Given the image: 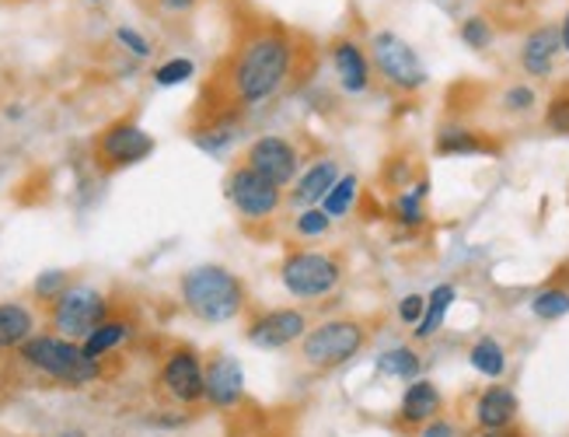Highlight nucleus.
Listing matches in <instances>:
<instances>
[{"mask_svg":"<svg viewBox=\"0 0 569 437\" xmlns=\"http://www.w3.org/2000/svg\"><path fill=\"white\" fill-rule=\"evenodd\" d=\"M559 36H562V50L569 53V11H566V18H562V26H559Z\"/></svg>","mask_w":569,"mask_h":437,"instance_id":"obj_40","label":"nucleus"},{"mask_svg":"<svg viewBox=\"0 0 569 437\" xmlns=\"http://www.w3.org/2000/svg\"><path fill=\"white\" fill-rule=\"evenodd\" d=\"M329 60H332V70H336L342 91L363 95L370 88V81H375V63H370V53L350 36H339L329 42Z\"/></svg>","mask_w":569,"mask_h":437,"instance_id":"obj_13","label":"nucleus"},{"mask_svg":"<svg viewBox=\"0 0 569 437\" xmlns=\"http://www.w3.org/2000/svg\"><path fill=\"white\" fill-rule=\"evenodd\" d=\"M244 165L256 168L262 179H269L273 186L287 189L290 182H297V168H301V155L297 148L287 140V137H277V133H266L259 140L249 143V151H244Z\"/></svg>","mask_w":569,"mask_h":437,"instance_id":"obj_11","label":"nucleus"},{"mask_svg":"<svg viewBox=\"0 0 569 437\" xmlns=\"http://www.w3.org/2000/svg\"><path fill=\"white\" fill-rule=\"evenodd\" d=\"M70 287V277L63 274V270H46V274H39V280H36V298L39 301H46V305H53L63 290Z\"/></svg>","mask_w":569,"mask_h":437,"instance_id":"obj_31","label":"nucleus"},{"mask_svg":"<svg viewBox=\"0 0 569 437\" xmlns=\"http://www.w3.org/2000/svg\"><path fill=\"white\" fill-rule=\"evenodd\" d=\"M517 413H521V403H517L513 388L510 385H489L476 396L472 420L479 430H510V427H517Z\"/></svg>","mask_w":569,"mask_h":437,"instance_id":"obj_15","label":"nucleus"},{"mask_svg":"<svg viewBox=\"0 0 569 437\" xmlns=\"http://www.w3.org/2000/svg\"><path fill=\"white\" fill-rule=\"evenodd\" d=\"M192 75H196L192 60H186V57H176V60H168V63H161V67L154 70V81H158L161 88H171V85H182V81H189Z\"/></svg>","mask_w":569,"mask_h":437,"instance_id":"obj_33","label":"nucleus"},{"mask_svg":"<svg viewBox=\"0 0 569 437\" xmlns=\"http://www.w3.org/2000/svg\"><path fill=\"white\" fill-rule=\"evenodd\" d=\"M91 4H98V0H91Z\"/></svg>","mask_w":569,"mask_h":437,"instance_id":"obj_42","label":"nucleus"},{"mask_svg":"<svg viewBox=\"0 0 569 437\" xmlns=\"http://www.w3.org/2000/svg\"><path fill=\"white\" fill-rule=\"evenodd\" d=\"M531 315L541 322H559L569 315V287H546V290H538V295L531 298Z\"/></svg>","mask_w":569,"mask_h":437,"instance_id":"obj_27","label":"nucleus"},{"mask_svg":"<svg viewBox=\"0 0 569 437\" xmlns=\"http://www.w3.org/2000/svg\"><path fill=\"white\" fill-rule=\"evenodd\" d=\"M535 102H538V99H535V88H531V85H513V88H507V95H503V106H507L510 112H528Z\"/></svg>","mask_w":569,"mask_h":437,"instance_id":"obj_35","label":"nucleus"},{"mask_svg":"<svg viewBox=\"0 0 569 437\" xmlns=\"http://www.w3.org/2000/svg\"><path fill=\"white\" fill-rule=\"evenodd\" d=\"M18 360L24 368H32L36 375L60 381L67 388H84L91 381L102 378V360L84 357V347L63 339L57 332H39L32 339H24L18 347Z\"/></svg>","mask_w":569,"mask_h":437,"instance_id":"obj_2","label":"nucleus"},{"mask_svg":"<svg viewBox=\"0 0 569 437\" xmlns=\"http://www.w3.org/2000/svg\"><path fill=\"white\" fill-rule=\"evenodd\" d=\"M57 437H84V430H60Z\"/></svg>","mask_w":569,"mask_h":437,"instance_id":"obj_41","label":"nucleus"},{"mask_svg":"<svg viewBox=\"0 0 569 437\" xmlns=\"http://www.w3.org/2000/svg\"><path fill=\"white\" fill-rule=\"evenodd\" d=\"M339 182V161L332 158H321L315 161L311 168H305L301 176H297L293 189H290V203L293 207H321V200L329 197V189Z\"/></svg>","mask_w":569,"mask_h":437,"instance_id":"obj_17","label":"nucleus"},{"mask_svg":"<svg viewBox=\"0 0 569 437\" xmlns=\"http://www.w3.org/2000/svg\"><path fill=\"white\" fill-rule=\"evenodd\" d=\"M179 290H182V305L196 319L210 326L238 319L244 305H249V290L224 266H196V270L182 277Z\"/></svg>","mask_w":569,"mask_h":437,"instance_id":"obj_3","label":"nucleus"},{"mask_svg":"<svg viewBox=\"0 0 569 437\" xmlns=\"http://www.w3.org/2000/svg\"><path fill=\"white\" fill-rule=\"evenodd\" d=\"M32 336H36V315L29 308L18 301L0 305V350H18Z\"/></svg>","mask_w":569,"mask_h":437,"instance_id":"obj_21","label":"nucleus"},{"mask_svg":"<svg viewBox=\"0 0 569 437\" xmlns=\"http://www.w3.org/2000/svg\"><path fill=\"white\" fill-rule=\"evenodd\" d=\"M500 148L486 133L468 127H443L437 133V155L440 158H476V155H497Z\"/></svg>","mask_w":569,"mask_h":437,"instance_id":"obj_20","label":"nucleus"},{"mask_svg":"<svg viewBox=\"0 0 569 437\" xmlns=\"http://www.w3.org/2000/svg\"><path fill=\"white\" fill-rule=\"evenodd\" d=\"M455 301H458V287H455V284H437V287L430 290V295H427L423 322H419V326L412 329V336H416V339H430V336H437L440 326L448 322V311H451Z\"/></svg>","mask_w":569,"mask_h":437,"instance_id":"obj_23","label":"nucleus"},{"mask_svg":"<svg viewBox=\"0 0 569 437\" xmlns=\"http://www.w3.org/2000/svg\"><path fill=\"white\" fill-rule=\"evenodd\" d=\"M308 315L301 308H269L262 315L249 322L244 336H249V344L259 347V350H283L297 339H305L308 332Z\"/></svg>","mask_w":569,"mask_h":437,"instance_id":"obj_12","label":"nucleus"},{"mask_svg":"<svg viewBox=\"0 0 569 437\" xmlns=\"http://www.w3.org/2000/svg\"><path fill=\"white\" fill-rule=\"evenodd\" d=\"M472 437H525V430H517V427H510V430H479Z\"/></svg>","mask_w":569,"mask_h":437,"instance_id":"obj_39","label":"nucleus"},{"mask_svg":"<svg viewBox=\"0 0 569 437\" xmlns=\"http://www.w3.org/2000/svg\"><path fill=\"white\" fill-rule=\"evenodd\" d=\"M461 42L468 46V50H489L492 46V26L486 18H468L461 26Z\"/></svg>","mask_w":569,"mask_h":437,"instance_id":"obj_32","label":"nucleus"},{"mask_svg":"<svg viewBox=\"0 0 569 437\" xmlns=\"http://www.w3.org/2000/svg\"><path fill=\"white\" fill-rule=\"evenodd\" d=\"M423 371V357L412 347H391L378 357V375L385 378H399V381H416Z\"/></svg>","mask_w":569,"mask_h":437,"instance_id":"obj_25","label":"nucleus"},{"mask_svg":"<svg viewBox=\"0 0 569 437\" xmlns=\"http://www.w3.org/2000/svg\"><path fill=\"white\" fill-rule=\"evenodd\" d=\"M151 155H154V137L143 127H137L133 119H119V123L106 127L94 140V165L102 172H119V168H130Z\"/></svg>","mask_w":569,"mask_h":437,"instance_id":"obj_8","label":"nucleus"},{"mask_svg":"<svg viewBox=\"0 0 569 437\" xmlns=\"http://www.w3.org/2000/svg\"><path fill=\"white\" fill-rule=\"evenodd\" d=\"M161 393L179 403V406H196V403H207V364L203 357L196 354L192 347H176L164 364H161Z\"/></svg>","mask_w":569,"mask_h":437,"instance_id":"obj_10","label":"nucleus"},{"mask_svg":"<svg viewBox=\"0 0 569 437\" xmlns=\"http://www.w3.org/2000/svg\"><path fill=\"white\" fill-rule=\"evenodd\" d=\"M301 36L280 26L277 18H252L238 21L234 46L220 60L213 81L203 88L200 106H196L192 123L200 119L262 106L297 78L301 70Z\"/></svg>","mask_w":569,"mask_h":437,"instance_id":"obj_1","label":"nucleus"},{"mask_svg":"<svg viewBox=\"0 0 569 437\" xmlns=\"http://www.w3.org/2000/svg\"><path fill=\"white\" fill-rule=\"evenodd\" d=\"M293 228H297V235H301V238H321V235L332 228V217L321 210V207H308V210L297 213Z\"/></svg>","mask_w":569,"mask_h":437,"instance_id":"obj_30","label":"nucleus"},{"mask_svg":"<svg viewBox=\"0 0 569 437\" xmlns=\"http://www.w3.org/2000/svg\"><path fill=\"white\" fill-rule=\"evenodd\" d=\"M244 399V368L231 354H217L207 364V403L217 409H234Z\"/></svg>","mask_w":569,"mask_h":437,"instance_id":"obj_14","label":"nucleus"},{"mask_svg":"<svg viewBox=\"0 0 569 437\" xmlns=\"http://www.w3.org/2000/svg\"><path fill=\"white\" fill-rule=\"evenodd\" d=\"M546 127H549V133L569 137V85L549 99V106H546Z\"/></svg>","mask_w":569,"mask_h":437,"instance_id":"obj_29","label":"nucleus"},{"mask_svg":"<svg viewBox=\"0 0 569 437\" xmlns=\"http://www.w3.org/2000/svg\"><path fill=\"white\" fill-rule=\"evenodd\" d=\"M228 200L234 203L241 221L256 225V221H269V217L283 207V189L273 186L269 179H262L256 168H249L241 161L238 168H231V176H228Z\"/></svg>","mask_w":569,"mask_h":437,"instance_id":"obj_9","label":"nucleus"},{"mask_svg":"<svg viewBox=\"0 0 569 437\" xmlns=\"http://www.w3.org/2000/svg\"><path fill=\"white\" fill-rule=\"evenodd\" d=\"M370 329L363 319H326L301 339V360L315 371H336L363 354Z\"/></svg>","mask_w":569,"mask_h":437,"instance_id":"obj_4","label":"nucleus"},{"mask_svg":"<svg viewBox=\"0 0 569 437\" xmlns=\"http://www.w3.org/2000/svg\"><path fill=\"white\" fill-rule=\"evenodd\" d=\"M196 4H200V0H151V8L161 11V14H186Z\"/></svg>","mask_w":569,"mask_h":437,"instance_id":"obj_38","label":"nucleus"},{"mask_svg":"<svg viewBox=\"0 0 569 437\" xmlns=\"http://www.w3.org/2000/svg\"><path fill=\"white\" fill-rule=\"evenodd\" d=\"M346 262L339 252H318V249H293L287 252L280 266V280L287 295L297 301H318L329 298L332 290L342 284Z\"/></svg>","mask_w":569,"mask_h":437,"instance_id":"obj_5","label":"nucleus"},{"mask_svg":"<svg viewBox=\"0 0 569 437\" xmlns=\"http://www.w3.org/2000/svg\"><path fill=\"white\" fill-rule=\"evenodd\" d=\"M241 123H244L241 109L220 112V116H210V119H200V123H192V143L200 151H207V155H224L231 143L238 140Z\"/></svg>","mask_w":569,"mask_h":437,"instance_id":"obj_19","label":"nucleus"},{"mask_svg":"<svg viewBox=\"0 0 569 437\" xmlns=\"http://www.w3.org/2000/svg\"><path fill=\"white\" fill-rule=\"evenodd\" d=\"M427 192H430V182L419 179L416 186H406L399 197L391 200V217L399 221L402 228H423L427 225Z\"/></svg>","mask_w":569,"mask_h":437,"instance_id":"obj_22","label":"nucleus"},{"mask_svg":"<svg viewBox=\"0 0 569 437\" xmlns=\"http://www.w3.org/2000/svg\"><path fill=\"white\" fill-rule=\"evenodd\" d=\"M130 336V322H122V319H106L102 326H98L88 339H84V357H91V360H102L106 354H112L122 339Z\"/></svg>","mask_w":569,"mask_h":437,"instance_id":"obj_26","label":"nucleus"},{"mask_svg":"<svg viewBox=\"0 0 569 437\" xmlns=\"http://www.w3.org/2000/svg\"><path fill=\"white\" fill-rule=\"evenodd\" d=\"M468 364H472V371H479L482 378L500 381L507 375V350L500 339L482 336L472 344V350H468Z\"/></svg>","mask_w":569,"mask_h":437,"instance_id":"obj_24","label":"nucleus"},{"mask_svg":"<svg viewBox=\"0 0 569 437\" xmlns=\"http://www.w3.org/2000/svg\"><path fill=\"white\" fill-rule=\"evenodd\" d=\"M109 298L98 295L94 287H67L63 295L49 305V326L57 329V336L84 344V339L109 319Z\"/></svg>","mask_w":569,"mask_h":437,"instance_id":"obj_6","label":"nucleus"},{"mask_svg":"<svg viewBox=\"0 0 569 437\" xmlns=\"http://www.w3.org/2000/svg\"><path fill=\"white\" fill-rule=\"evenodd\" d=\"M416 437H465V430H461V424L451 420V417H437V420H430L427 427H419Z\"/></svg>","mask_w":569,"mask_h":437,"instance_id":"obj_36","label":"nucleus"},{"mask_svg":"<svg viewBox=\"0 0 569 437\" xmlns=\"http://www.w3.org/2000/svg\"><path fill=\"white\" fill-rule=\"evenodd\" d=\"M423 311H427V298L423 295H406L399 301V322L416 329L419 322H423Z\"/></svg>","mask_w":569,"mask_h":437,"instance_id":"obj_34","label":"nucleus"},{"mask_svg":"<svg viewBox=\"0 0 569 437\" xmlns=\"http://www.w3.org/2000/svg\"><path fill=\"white\" fill-rule=\"evenodd\" d=\"M116 39L127 46V50L133 53V57H151V42H147L137 29H130V26H122V29H116Z\"/></svg>","mask_w":569,"mask_h":437,"instance_id":"obj_37","label":"nucleus"},{"mask_svg":"<svg viewBox=\"0 0 569 437\" xmlns=\"http://www.w3.org/2000/svg\"><path fill=\"white\" fill-rule=\"evenodd\" d=\"M370 63H375V70L385 78L388 88L406 91V95L419 91L430 81L419 53L395 32H378L375 39H370Z\"/></svg>","mask_w":569,"mask_h":437,"instance_id":"obj_7","label":"nucleus"},{"mask_svg":"<svg viewBox=\"0 0 569 437\" xmlns=\"http://www.w3.org/2000/svg\"><path fill=\"white\" fill-rule=\"evenodd\" d=\"M437 417H443V393L437 388V381H430V378L409 381L402 393V403H399V424L409 430H419Z\"/></svg>","mask_w":569,"mask_h":437,"instance_id":"obj_16","label":"nucleus"},{"mask_svg":"<svg viewBox=\"0 0 569 437\" xmlns=\"http://www.w3.org/2000/svg\"><path fill=\"white\" fill-rule=\"evenodd\" d=\"M562 50V36L556 26H541L535 32H528V39L521 42V67L531 78H549L556 57Z\"/></svg>","mask_w":569,"mask_h":437,"instance_id":"obj_18","label":"nucleus"},{"mask_svg":"<svg viewBox=\"0 0 569 437\" xmlns=\"http://www.w3.org/2000/svg\"><path fill=\"white\" fill-rule=\"evenodd\" d=\"M357 192H360V179L357 176H339V182L329 189V197L321 200V210H326L332 221L342 213H350L357 203Z\"/></svg>","mask_w":569,"mask_h":437,"instance_id":"obj_28","label":"nucleus"}]
</instances>
